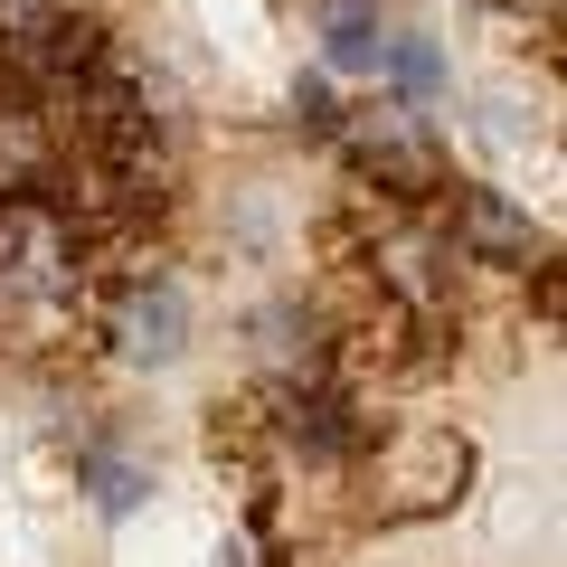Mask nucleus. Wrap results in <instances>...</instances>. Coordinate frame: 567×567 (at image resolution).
Returning a JSON list of instances; mask_svg holds the SVG:
<instances>
[{"instance_id": "2", "label": "nucleus", "mask_w": 567, "mask_h": 567, "mask_svg": "<svg viewBox=\"0 0 567 567\" xmlns=\"http://www.w3.org/2000/svg\"><path fill=\"white\" fill-rule=\"evenodd\" d=\"M341 162L360 171L369 189L406 199V208H425V199H445V189H454L445 142L416 123V104H388V114H350V123H341Z\"/></svg>"}, {"instance_id": "1", "label": "nucleus", "mask_w": 567, "mask_h": 567, "mask_svg": "<svg viewBox=\"0 0 567 567\" xmlns=\"http://www.w3.org/2000/svg\"><path fill=\"white\" fill-rule=\"evenodd\" d=\"M265 435H275L284 454L303 473H360L369 454H379V416H360V398H350L341 379L322 388H265Z\"/></svg>"}, {"instance_id": "5", "label": "nucleus", "mask_w": 567, "mask_h": 567, "mask_svg": "<svg viewBox=\"0 0 567 567\" xmlns=\"http://www.w3.org/2000/svg\"><path fill=\"white\" fill-rule=\"evenodd\" d=\"M114 341L133 350V360H152V369L181 360L189 350V293L171 275H133L123 284V312H114Z\"/></svg>"}, {"instance_id": "10", "label": "nucleus", "mask_w": 567, "mask_h": 567, "mask_svg": "<svg viewBox=\"0 0 567 567\" xmlns=\"http://www.w3.org/2000/svg\"><path fill=\"white\" fill-rule=\"evenodd\" d=\"M322 20H379V0H322Z\"/></svg>"}, {"instance_id": "6", "label": "nucleus", "mask_w": 567, "mask_h": 567, "mask_svg": "<svg viewBox=\"0 0 567 567\" xmlns=\"http://www.w3.org/2000/svg\"><path fill=\"white\" fill-rule=\"evenodd\" d=\"M76 492L95 502V520H133L142 492H152V464H142V454H123V445H95V435H85V445H76Z\"/></svg>"}, {"instance_id": "7", "label": "nucleus", "mask_w": 567, "mask_h": 567, "mask_svg": "<svg viewBox=\"0 0 567 567\" xmlns=\"http://www.w3.org/2000/svg\"><path fill=\"white\" fill-rule=\"evenodd\" d=\"M379 76L398 85L406 104H435V95H445V48H435V39H416V29H398V39L379 48Z\"/></svg>"}, {"instance_id": "9", "label": "nucleus", "mask_w": 567, "mask_h": 567, "mask_svg": "<svg viewBox=\"0 0 567 567\" xmlns=\"http://www.w3.org/2000/svg\"><path fill=\"white\" fill-rule=\"evenodd\" d=\"M341 123H350V104L331 95V76H293V133H312V142H341Z\"/></svg>"}, {"instance_id": "4", "label": "nucleus", "mask_w": 567, "mask_h": 567, "mask_svg": "<svg viewBox=\"0 0 567 567\" xmlns=\"http://www.w3.org/2000/svg\"><path fill=\"white\" fill-rule=\"evenodd\" d=\"M256 331H265V360H275V388H322V379H341V322H331L322 303L284 293V303L256 312Z\"/></svg>"}, {"instance_id": "3", "label": "nucleus", "mask_w": 567, "mask_h": 567, "mask_svg": "<svg viewBox=\"0 0 567 567\" xmlns=\"http://www.w3.org/2000/svg\"><path fill=\"white\" fill-rule=\"evenodd\" d=\"M454 256L464 265H548V237L529 227V208L511 199V189H483V181H454Z\"/></svg>"}, {"instance_id": "8", "label": "nucleus", "mask_w": 567, "mask_h": 567, "mask_svg": "<svg viewBox=\"0 0 567 567\" xmlns=\"http://www.w3.org/2000/svg\"><path fill=\"white\" fill-rule=\"evenodd\" d=\"M379 48H388L379 20H322V66L331 76H379Z\"/></svg>"}]
</instances>
